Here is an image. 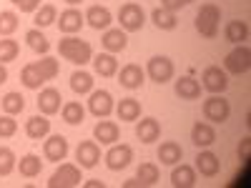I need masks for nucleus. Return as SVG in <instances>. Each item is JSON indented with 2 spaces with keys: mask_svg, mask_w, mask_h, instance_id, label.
I'll use <instances>...</instances> for the list:
<instances>
[{
  "mask_svg": "<svg viewBox=\"0 0 251 188\" xmlns=\"http://www.w3.org/2000/svg\"><path fill=\"white\" fill-rule=\"evenodd\" d=\"M23 108H25V98L20 95V93H5L3 95V111L8 113V116H18V113H23Z\"/></svg>",
  "mask_w": 251,
  "mask_h": 188,
  "instance_id": "nucleus-39",
  "label": "nucleus"
},
{
  "mask_svg": "<svg viewBox=\"0 0 251 188\" xmlns=\"http://www.w3.org/2000/svg\"><path fill=\"white\" fill-rule=\"evenodd\" d=\"M86 188H103V181H86Z\"/></svg>",
  "mask_w": 251,
  "mask_h": 188,
  "instance_id": "nucleus-48",
  "label": "nucleus"
},
{
  "mask_svg": "<svg viewBox=\"0 0 251 188\" xmlns=\"http://www.w3.org/2000/svg\"><path fill=\"white\" fill-rule=\"evenodd\" d=\"M75 161L80 168H96L100 163V145L96 141H80L75 148Z\"/></svg>",
  "mask_w": 251,
  "mask_h": 188,
  "instance_id": "nucleus-10",
  "label": "nucleus"
},
{
  "mask_svg": "<svg viewBox=\"0 0 251 188\" xmlns=\"http://www.w3.org/2000/svg\"><path fill=\"white\" fill-rule=\"evenodd\" d=\"M83 18H86V23L93 30H108V25L113 23V15H111V10L106 5H91Z\"/></svg>",
  "mask_w": 251,
  "mask_h": 188,
  "instance_id": "nucleus-16",
  "label": "nucleus"
},
{
  "mask_svg": "<svg viewBox=\"0 0 251 188\" xmlns=\"http://www.w3.org/2000/svg\"><path fill=\"white\" fill-rule=\"evenodd\" d=\"M100 43H103V48H106L108 53L116 55V53L126 50V46H128V35H126V30H121V28H108L106 33H103Z\"/></svg>",
  "mask_w": 251,
  "mask_h": 188,
  "instance_id": "nucleus-18",
  "label": "nucleus"
},
{
  "mask_svg": "<svg viewBox=\"0 0 251 188\" xmlns=\"http://www.w3.org/2000/svg\"><path fill=\"white\" fill-rule=\"evenodd\" d=\"M118 83H121L123 88H128V91H138L143 83H146V70L141 66H136V63H128V66L121 68Z\"/></svg>",
  "mask_w": 251,
  "mask_h": 188,
  "instance_id": "nucleus-13",
  "label": "nucleus"
},
{
  "mask_svg": "<svg viewBox=\"0 0 251 188\" xmlns=\"http://www.w3.org/2000/svg\"><path fill=\"white\" fill-rule=\"evenodd\" d=\"M136 178L141 181V186H156L158 178H161V171L156 163H141L138 171H136Z\"/></svg>",
  "mask_w": 251,
  "mask_h": 188,
  "instance_id": "nucleus-36",
  "label": "nucleus"
},
{
  "mask_svg": "<svg viewBox=\"0 0 251 188\" xmlns=\"http://www.w3.org/2000/svg\"><path fill=\"white\" fill-rule=\"evenodd\" d=\"M63 108V95L58 88H43L38 95V111L43 116H55Z\"/></svg>",
  "mask_w": 251,
  "mask_h": 188,
  "instance_id": "nucleus-14",
  "label": "nucleus"
},
{
  "mask_svg": "<svg viewBox=\"0 0 251 188\" xmlns=\"http://www.w3.org/2000/svg\"><path fill=\"white\" fill-rule=\"evenodd\" d=\"M224 38L234 46H241L244 40H249V25L244 20H228L226 28H224Z\"/></svg>",
  "mask_w": 251,
  "mask_h": 188,
  "instance_id": "nucleus-28",
  "label": "nucleus"
},
{
  "mask_svg": "<svg viewBox=\"0 0 251 188\" xmlns=\"http://www.w3.org/2000/svg\"><path fill=\"white\" fill-rule=\"evenodd\" d=\"M91 63H93L96 75H100V78H113L118 73V60L113 53H98V55H93Z\"/></svg>",
  "mask_w": 251,
  "mask_h": 188,
  "instance_id": "nucleus-19",
  "label": "nucleus"
},
{
  "mask_svg": "<svg viewBox=\"0 0 251 188\" xmlns=\"http://www.w3.org/2000/svg\"><path fill=\"white\" fill-rule=\"evenodd\" d=\"M174 91H176V95L181 100H199L201 98V83L196 78H191V75H183V78L176 80Z\"/></svg>",
  "mask_w": 251,
  "mask_h": 188,
  "instance_id": "nucleus-20",
  "label": "nucleus"
},
{
  "mask_svg": "<svg viewBox=\"0 0 251 188\" xmlns=\"http://www.w3.org/2000/svg\"><path fill=\"white\" fill-rule=\"evenodd\" d=\"M55 23H58L60 33H66V35H75L83 25H86V18H83V13H80V10L68 8V10H63V13H60V18L55 20Z\"/></svg>",
  "mask_w": 251,
  "mask_h": 188,
  "instance_id": "nucleus-15",
  "label": "nucleus"
},
{
  "mask_svg": "<svg viewBox=\"0 0 251 188\" xmlns=\"http://www.w3.org/2000/svg\"><path fill=\"white\" fill-rule=\"evenodd\" d=\"M88 111H91L96 118H108V116L116 111L113 95H111L108 91H91V98H88Z\"/></svg>",
  "mask_w": 251,
  "mask_h": 188,
  "instance_id": "nucleus-9",
  "label": "nucleus"
},
{
  "mask_svg": "<svg viewBox=\"0 0 251 188\" xmlns=\"http://www.w3.org/2000/svg\"><path fill=\"white\" fill-rule=\"evenodd\" d=\"M251 68V50L249 46H236L231 53L224 58V70L226 73H234V75H241V73H249Z\"/></svg>",
  "mask_w": 251,
  "mask_h": 188,
  "instance_id": "nucleus-4",
  "label": "nucleus"
},
{
  "mask_svg": "<svg viewBox=\"0 0 251 188\" xmlns=\"http://www.w3.org/2000/svg\"><path fill=\"white\" fill-rule=\"evenodd\" d=\"M18 133V120L15 116H0V138H13Z\"/></svg>",
  "mask_w": 251,
  "mask_h": 188,
  "instance_id": "nucleus-42",
  "label": "nucleus"
},
{
  "mask_svg": "<svg viewBox=\"0 0 251 188\" xmlns=\"http://www.w3.org/2000/svg\"><path fill=\"white\" fill-rule=\"evenodd\" d=\"M201 88H206L208 93H224L228 88V75L226 70H221L219 66H208L201 73Z\"/></svg>",
  "mask_w": 251,
  "mask_h": 188,
  "instance_id": "nucleus-8",
  "label": "nucleus"
},
{
  "mask_svg": "<svg viewBox=\"0 0 251 188\" xmlns=\"http://www.w3.org/2000/svg\"><path fill=\"white\" fill-rule=\"evenodd\" d=\"M50 133V120L48 116H33L25 120V136L33 141H43Z\"/></svg>",
  "mask_w": 251,
  "mask_h": 188,
  "instance_id": "nucleus-25",
  "label": "nucleus"
},
{
  "mask_svg": "<svg viewBox=\"0 0 251 188\" xmlns=\"http://www.w3.org/2000/svg\"><path fill=\"white\" fill-rule=\"evenodd\" d=\"M15 8H20V13H35L40 8V0H10Z\"/></svg>",
  "mask_w": 251,
  "mask_h": 188,
  "instance_id": "nucleus-43",
  "label": "nucleus"
},
{
  "mask_svg": "<svg viewBox=\"0 0 251 188\" xmlns=\"http://www.w3.org/2000/svg\"><path fill=\"white\" fill-rule=\"evenodd\" d=\"M20 83H23L28 91H40V86L46 83V78L40 75V70L35 68V63H28V66H23V70H20Z\"/></svg>",
  "mask_w": 251,
  "mask_h": 188,
  "instance_id": "nucleus-29",
  "label": "nucleus"
},
{
  "mask_svg": "<svg viewBox=\"0 0 251 188\" xmlns=\"http://www.w3.org/2000/svg\"><path fill=\"white\" fill-rule=\"evenodd\" d=\"M171 183L176 188H194L196 186V168L188 163H181V165L176 163L171 171Z\"/></svg>",
  "mask_w": 251,
  "mask_h": 188,
  "instance_id": "nucleus-21",
  "label": "nucleus"
},
{
  "mask_svg": "<svg viewBox=\"0 0 251 188\" xmlns=\"http://www.w3.org/2000/svg\"><path fill=\"white\" fill-rule=\"evenodd\" d=\"M60 113H63V120H66L68 125H80V123H83V118H86V108H83L78 100H68V103H63Z\"/></svg>",
  "mask_w": 251,
  "mask_h": 188,
  "instance_id": "nucleus-33",
  "label": "nucleus"
},
{
  "mask_svg": "<svg viewBox=\"0 0 251 188\" xmlns=\"http://www.w3.org/2000/svg\"><path fill=\"white\" fill-rule=\"evenodd\" d=\"M219 168H221V161H219V156H216L214 151H201V153L196 156V171H199L201 176L214 178V176L219 173Z\"/></svg>",
  "mask_w": 251,
  "mask_h": 188,
  "instance_id": "nucleus-22",
  "label": "nucleus"
},
{
  "mask_svg": "<svg viewBox=\"0 0 251 188\" xmlns=\"http://www.w3.org/2000/svg\"><path fill=\"white\" fill-rule=\"evenodd\" d=\"M25 43H28V48L35 50L38 55H48V50H50L48 38L40 33V28H30V30L25 33Z\"/></svg>",
  "mask_w": 251,
  "mask_h": 188,
  "instance_id": "nucleus-32",
  "label": "nucleus"
},
{
  "mask_svg": "<svg viewBox=\"0 0 251 188\" xmlns=\"http://www.w3.org/2000/svg\"><path fill=\"white\" fill-rule=\"evenodd\" d=\"M133 161V148L128 143H118V145H111V151L106 153V165L111 171H123L128 168V163Z\"/></svg>",
  "mask_w": 251,
  "mask_h": 188,
  "instance_id": "nucleus-11",
  "label": "nucleus"
},
{
  "mask_svg": "<svg viewBox=\"0 0 251 188\" xmlns=\"http://www.w3.org/2000/svg\"><path fill=\"white\" fill-rule=\"evenodd\" d=\"M18 171L25 178H35V176H40V171H43V161H40L35 153H25L18 163Z\"/></svg>",
  "mask_w": 251,
  "mask_h": 188,
  "instance_id": "nucleus-30",
  "label": "nucleus"
},
{
  "mask_svg": "<svg viewBox=\"0 0 251 188\" xmlns=\"http://www.w3.org/2000/svg\"><path fill=\"white\" fill-rule=\"evenodd\" d=\"M136 136L141 143H156L161 138V123L156 118H141L136 125Z\"/></svg>",
  "mask_w": 251,
  "mask_h": 188,
  "instance_id": "nucleus-23",
  "label": "nucleus"
},
{
  "mask_svg": "<svg viewBox=\"0 0 251 188\" xmlns=\"http://www.w3.org/2000/svg\"><path fill=\"white\" fill-rule=\"evenodd\" d=\"M58 20V10H55V5H40L35 13H33V23H35V28H48V25H53Z\"/></svg>",
  "mask_w": 251,
  "mask_h": 188,
  "instance_id": "nucleus-35",
  "label": "nucleus"
},
{
  "mask_svg": "<svg viewBox=\"0 0 251 188\" xmlns=\"http://www.w3.org/2000/svg\"><path fill=\"white\" fill-rule=\"evenodd\" d=\"M116 116L118 120L123 123H133L141 118V103L136 98H121L118 100V106H116Z\"/></svg>",
  "mask_w": 251,
  "mask_h": 188,
  "instance_id": "nucleus-26",
  "label": "nucleus"
},
{
  "mask_svg": "<svg viewBox=\"0 0 251 188\" xmlns=\"http://www.w3.org/2000/svg\"><path fill=\"white\" fill-rule=\"evenodd\" d=\"M203 116L211 123H226L228 116H231V106H228V100L221 93H214L211 98L203 100Z\"/></svg>",
  "mask_w": 251,
  "mask_h": 188,
  "instance_id": "nucleus-5",
  "label": "nucleus"
},
{
  "mask_svg": "<svg viewBox=\"0 0 251 188\" xmlns=\"http://www.w3.org/2000/svg\"><path fill=\"white\" fill-rule=\"evenodd\" d=\"M249 153H251V138H244L239 143V161H249Z\"/></svg>",
  "mask_w": 251,
  "mask_h": 188,
  "instance_id": "nucleus-45",
  "label": "nucleus"
},
{
  "mask_svg": "<svg viewBox=\"0 0 251 188\" xmlns=\"http://www.w3.org/2000/svg\"><path fill=\"white\" fill-rule=\"evenodd\" d=\"M43 156H46V161H53V163L66 161V156H68V138L60 136V133L48 136V141L43 143Z\"/></svg>",
  "mask_w": 251,
  "mask_h": 188,
  "instance_id": "nucleus-12",
  "label": "nucleus"
},
{
  "mask_svg": "<svg viewBox=\"0 0 251 188\" xmlns=\"http://www.w3.org/2000/svg\"><path fill=\"white\" fill-rule=\"evenodd\" d=\"M123 186H126V188H138V186H141V181H138V178H131V181H126Z\"/></svg>",
  "mask_w": 251,
  "mask_h": 188,
  "instance_id": "nucleus-47",
  "label": "nucleus"
},
{
  "mask_svg": "<svg viewBox=\"0 0 251 188\" xmlns=\"http://www.w3.org/2000/svg\"><path fill=\"white\" fill-rule=\"evenodd\" d=\"M118 23H121V30H126V33H136V30H141L143 25H146V13H143V8L138 5V3H126V5H121V10H118Z\"/></svg>",
  "mask_w": 251,
  "mask_h": 188,
  "instance_id": "nucleus-3",
  "label": "nucleus"
},
{
  "mask_svg": "<svg viewBox=\"0 0 251 188\" xmlns=\"http://www.w3.org/2000/svg\"><path fill=\"white\" fill-rule=\"evenodd\" d=\"M80 165L75 163H63L60 168L50 176L48 186L50 188H73V186H80Z\"/></svg>",
  "mask_w": 251,
  "mask_h": 188,
  "instance_id": "nucleus-7",
  "label": "nucleus"
},
{
  "mask_svg": "<svg viewBox=\"0 0 251 188\" xmlns=\"http://www.w3.org/2000/svg\"><path fill=\"white\" fill-rule=\"evenodd\" d=\"M191 3H194V0H161V8L176 13V10H181V8H186V5H191Z\"/></svg>",
  "mask_w": 251,
  "mask_h": 188,
  "instance_id": "nucleus-44",
  "label": "nucleus"
},
{
  "mask_svg": "<svg viewBox=\"0 0 251 188\" xmlns=\"http://www.w3.org/2000/svg\"><path fill=\"white\" fill-rule=\"evenodd\" d=\"M191 141L196 148H208V145H214L216 143V131H214V125L211 123H194V128H191Z\"/></svg>",
  "mask_w": 251,
  "mask_h": 188,
  "instance_id": "nucleus-17",
  "label": "nucleus"
},
{
  "mask_svg": "<svg viewBox=\"0 0 251 188\" xmlns=\"http://www.w3.org/2000/svg\"><path fill=\"white\" fill-rule=\"evenodd\" d=\"M66 3H68L71 8H75V5H80V3H83V0H66Z\"/></svg>",
  "mask_w": 251,
  "mask_h": 188,
  "instance_id": "nucleus-49",
  "label": "nucleus"
},
{
  "mask_svg": "<svg viewBox=\"0 0 251 188\" xmlns=\"http://www.w3.org/2000/svg\"><path fill=\"white\" fill-rule=\"evenodd\" d=\"M118 136H121V128H118V123H113V120H100V123H96V128H93V138L100 141L103 145H113L118 141Z\"/></svg>",
  "mask_w": 251,
  "mask_h": 188,
  "instance_id": "nucleus-24",
  "label": "nucleus"
},
{
  "mask_svg": "<svg viewBox=\"0 0 251 188\" xmlns=\"http://www.w3.org/2000/svg\"><path fill=\"white\" fill-rule=\"evenodd\" d=\"M58 53L60 58H66L68 63H73V66H86V63L93 60V48L88 40H80L75 35H66V38H60V43H58Z\"/></svg>",
  "mask_w": 251,
  "mask_h": 188,
  "instance_id": "nucleus-1",
  "label": "nucleus"
},
{
  "mask_svg": "<svg viewBox=\"0 0 251 188\" xmlns=\"http://www.w3.org/2000/svg\"><path fill=\"white\" fill-rule=\"evenodd\" d=\"M35 68L40 70V75H43V78H46V83H48V80H53V78L58 75L60 63H58L55 58H50V55H43L40 60H35Z\"/></svg>",
  "mask_w": 251,
  "mask_h": 188,
  "instance_id": "nucleus-38",
  "label": "nucleus"
},
{
  "mask_svg": "<svg viewBox=\"0 0 251 188\" xmlns=\"http://www.w3.org/2000/svg\"><path fill=\"white\" fill-rule=\"evenodd\" d=\"M8 80V68H5V63H0V86Z\"/></svg>",
  "mask_w": 251,
  "mask_h": 188,
  "instance_id": "nucleus-46",
  "label": "nucleus"
},
{
  "mask_svg": "<svg viewBox=\"0 0 251 188\" xmlns=\"http://www.w3.org/2000/svg\"><path fill=\"white\" fill-rule=\"evenodd\" d=\"M146 75L153 83H158V86H163V83H169L174 78V60L166 55H153L149 60V66H146Z\"/></svg>",
  "mask_w": 251,
  "mask_h": 188,
  "instance_id": "nucleus-6",
  "label": "nucleus"
},
{
  "mask_svg": "<svg viewBox=\"0 0 251 188\" xmlns=\"http://www.w3.org/2000/svg\"><path fill=\"white\" fill-rule=\"evenodd\" d=\"M71 88H73V93H78V95L91 93V91H93V75L86 73V70H75V73L71 75Z\"/></svg>",
  "mask_w": 251,
  "mask_h": 188,
  "instance_id": "nucleus-34",
  "label": "nucleus"
},
{
  "mask_svg": "<svg viewBox=\"0 0 251 188\" xmlns=\"http://www.w3.org/2000/svg\"><path fill=\"white\" fill-rule=\"evenodd\" d=\"M18 53H20L18 40H13V38H3V40H0V63H10V60H15Z\"/></svg>",
  "mask_w": 251,
  "mask_h": 188,
  "instance_id": "nucleus-40",
  "label": "nucleus"
},
{
  "mask_svg": "<svg viewBox=\"0 0 251 188\" xmlns=\"http://www.w3.org/2000/svg\"><path fill=\"white\" fill-rule=\"evenodd\" d=\"M158 161L163 163V165H176V163H181V158H183V148L176 143V141H166V143H161L158 145Z\"/></svg>",
  "mask_w": 251,
  "mask_h": 188,
  "instance_id": "nucleus-27",
  "label": "nucleus"
},
{
  "mask_svg": "<svg viewBox=\"0 0 251 188\" xmlns=\"http://www.w3.org/2000/svg\"><path fill=\"white\" fill-rule=\"evenodd\" d=\"M15 171V153L8 145H0V176H10Z\"/></svg>",
  "mask_w": 251,
  "mask_h": 188,
  "instance_id": "nucleus-41",
  "label": "nucleus"
},
{
  "mask_svg": "<svg viewBox=\"0 0 251 188\" xmlns=\"http://www.w3.org/2000/svg\"><path fill=\"white\" fill-rule=\"evenodd\" d=\"M219 23H221V8L216 3H203L201 10L196 13V30L211 40L219 35Z\"/></svg>",
  "mask_w": 251,
  "mask_h": 188,
  "instance_id": "nucleus-2",
  "label": "nucleus"
},
{
  "mask_svg": "<svg viewBox=\"0 0 251 188\" xmlns=\"http://www.w3.org/2000/svg\"><path fill=\"white\" fill-rule=\"evenodd\" d=\"M151 20H153V25H156L158 30H174V28L178 25V18H176V13L166 10V8H153Z\"/></svg>",
  "mask_w": 251,
  "mask_h": 188,
  "instance_id": "nucleus-31",
  "label": "nucleus"
},
{
  "mask_svg": "<svg viewBox=\"0 0 251 188\" xmlns=\"http://www.w3.org/2000/svg\"><path fill=\"white\" fill-rule=\"evenodd\" d=\"M20 25V20H18V13L13 10H0V35L3 38H10Z\"/></svg>",
  "mask_w": 251,
  "mask_h": 188,
  "instance_id": "nucleus-37",
  "label": "nucleus"
}]
</instances>
